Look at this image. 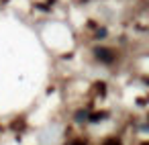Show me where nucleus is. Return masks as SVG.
Listing matches in <instances>:
<instances>
[{
  "mask_svg": "<svg viewBox=\"0 0 149 145\" xmlns=\"http://www.w3.org/2000/svg\"><path fill=\"white\" fill-rule=\"evenodd\" d=\"M96 57L100 59V61H104V63H112L114 61V53L110 51V49H106V47H96Z\"/></svg>",
  "mask_w": 149,
  "mask_h": 145,
  "instance_id": "1",
  "label": "nucleus"
},
{
  "mask_svg": "<svg viewBox=\"0 0 149 145\" xmlns=\"http://www.w3.org/2000/svg\"><path fill=\"white\" fill-rule=\"evenodd\" d=\"M104 116H106V114H102V112H100V114H92L90 121H100V119H104Z\"/></svg>",
  "mask_w": 149,
  "mask_h": 145,
  "instance_id": "2",
  "label": "nucleus"
},
{
  "mask_svg": "<svg viewBox=\"0 0 149 145\" xmlns=\"http://www.w3.org/2000/svg\"><path fill=\"white\" fill-rule=\"evenodd\" d=\"M104 145H120V141H118V139H108Z\"/></svg>",
  "mask_w": 149,
  "mask_h": 145,
  "instance_id": "3",
  "label": "nucleus"
},
{
  "mask_svg": "<svg viewBox=\"0 0 149 145\" xmlns=\"http://www.w3.org/2000/svg\"><path fill=\"white\" fill-rule=\"evenodd\" d=\"M104 35H106V31H104V29H100V31L96 33V37H104Z\"/></svg>",
  "mask_w": 149,
  "mask_h": 145,
  "instance_id": "4",
  "label": "nucleus"
},
{
  "mask_svg": "<svg viewBox=\"0 0 149 145\" xmlns=\"http://www.w3.org/2000/svg\"><path fill=\"white\" fill-rule=\"evenodd\" d=\"M74 145H86V141H76Z\"/></svg>",
  "mask_w": 149,
  "mask_h": 145,
  "instance_id": "5",
  "label": "nucleus"
},
{
  "mask_svg": "<svg viewBox=\"0 0 149 145\" xmlns=\"http://www.w3.org/2000/svg\"><path fill=\"white\" fill-rule=\"evenodd\" d=\"M141 145H149V143H141Z\"/></svg>",
  "mask_w": 149,
  "mask_h": 145,
  "instance_id": "6",
  "label": "nucleus"
}]
</instances>
